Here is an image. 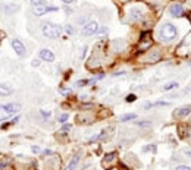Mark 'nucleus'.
<instances>
[{"label": "nucleus", "mask_w": 191, "mask_h": 170, "mask_svg": "<svg viewBox=\"0 0 191 170\" xmlns=\"http://www.w3.org/2000/svg\"><path fill=\"white\" fill-rule=\"evenodd\" d=\"M176 35H178V30H176V27L172 25V24H169V22H165V24L162 25L160 31H159V38H160L162 41H166V43L175 40Z\"/></svg>", "instance_id": "obj_1"}, {"label": "nucleus", "mask_w": 191, "mask_h": 170, "mask_svg": "<svg viewBox=\"0 0 191 170\" xmlns=\"http://www.w3.org/2000/svg\"><path fill=\"white\" fill-rule=\"evenodd\" d=\"M41 31H43L44 37L52 38V40L59 38V35H60V32H62L60 27H59V25H54V24H43Z\"/></svg>", "instance_id": "obj_2"}, {"label": "nucleus", "mask_w": 191, "mask_h": 170, "mask_svg": "<svg viewBox=\"0 0 191 170\" xmlns=\"http://www.w3.org/2000/svg\"><path fill=\"white\" fill-rule=\"evenodd\" d=\"M97 31H99V25H97V22H95V21H91V22H88L87 25L82 27V35L84 37L94 35Z\"/></svg>", "instance_id": "obj_3"}, {"label": "nucleus", "mask_w": 191, "mask_h": 170, "mask_svg": "<svg viewBox=\"0 0 191 170\" xmlns=\"http://www.w3.org/2000/svg\"><path fill=\"white\" fill-rule=\"evenodd\" d=\"M169 15L172 18H179L184 15V8L181 3H173L170 8H169Z\"/></svg>", "instance_id": "obj_4"}, {"label": "nucleus", "mask_w": 191, "mask_h": 170, "mask_svg": "<svg viewBox=\"0 0 191 170\" xmlns=\"http://www.w3.org/2000/svg\"><path fill=\"white\" fill-rule=\"evenodd\" d=\"M34 13L37 15V16H41V15H44V13H47V12H56L57 11V8H54V6H34Z\"/></svg>", "instance_id": "obj_5"}, {"label": "nucleus", "mask_w": 191, "mask_h": 170, "mask_svg": "<svg viewBox=\"0 0 191 170\" xmlns=\"http://www.w3.org/2000/svg\"><path fill=\"white\" fill-rule=\"evenodd\" d=\"M5 110H6V115L11 117V116L19 113V110H21V104H18V103H9V104L5 106Z\"/></svg>", "instance_id": "obj_6"}, {"label": "nucleus", "mask_w": 191, "mask_h": 170, "mask_svg": "<svg viewBox=\"0 0 191 170\" xmlns=\"http://www.w3.org/2000/svg\"><path fill=\"white\" fill-rule=\"evenodd\" d=\"M11 44H12V47H13V50L16 51V54H18V56H24V54H25V46H24L19 40L13 38Z\"/></svg>", "instance_id": "obj_7"}, {"label": "nucleus", "mask_w": 191, "mask_h": 170, "mask_svg": "<svg viewBox=\"0 0 191 170\" xmlns=\"http://www.w3.org/2000/svg\"><path fill=\"white\" fill-rule=\"evenodd\" d=\"M40 59H43V60H46V62H53V60H54V54H53L52 50L43 48V50H40Z\"/></svg>", "instance_id": "obj_8"}, {"label": "nucleus", "mask_w": 191, "mask_h": 170, "mask_svg": "<svg viewBox=\"0 0 191 170\" xmlns=\"http://www.w3.org/2000/svg\"><path fill=\"white\" fill-rule=\"evenodd\" d=\"M191 113V106L188 104V106H182L179 110H176L175 112V116L176 117H185V116H188Z\"/></svg>", "instance_id": "obj_9"}, {"label": "nucleus", "mask_w": 191, "mask_h": 170, "mask_svg": "<svg viewBox=\"0 0 191 170\" xmlns=\"http://www.w3.org/2000/svg\"><path fill=\"white\" fill-rule=\"evenodd\" d=\"M78 163H79V154H75V155L71 158V161L68 163V166L65 167V170H75L76 166H78Z\"/></svg>", "instance_id": "obj_10"}, {"label": "nucleus", "mask_w": 191, "mask_h": 170, "mask_svg": "<svg viewBox=\"0 0 191 170\" xmlns=\"http://www.w3.org/2000/svg\"><path fill=\"white\" fill-rule=\"evenodd\" d=\"M12 94V88L8 84H0V96H9Z\"/></svg>", "instance_id": "obj_11"}, {"label": "nucleus", "mask_w": 191, "mask_h": 170, "mask_svg": "<svg viewBox=\"0 0 191 170\" xmlns=\"http://www.w3.org/2000/svg\"><path fill=\"white\" fill-rule=\"evenodd\" d=\"M178 87H179L178 82H168V84H165L163 87H162V90H163V91H170V90H175V88H178Z\"/></svg>", "instance_id": "obj_12"}, {"label": "nucleus", "mask_w": 191, "mask_h": 170, "mask_svg": "<svg viewBox=\"0 0 191 170\" xmlns=\"http://www.w3.org/2000/svg\"><path fill=\"white\" fill-rule=\"evenodd\" d=\"M135 117H137L135 113H127V115H124V116L119 117V122H128V120H132V119H135Z\"/></svg>", "instance_id": "obj_13"}, {"label": "nucleus", "mask_w": 191, "mask_h": 170, "mask_svg": "<svg viewBox=\"0 0 191 170\" xmlns=\"http://www.w3.org/2000/svg\"><path fill=\"white\" fill-rule=\"evenodd\" d=\"M129 13H131V19H138V18H141V12H140L138 9H131Z\"/></svg>", "instance_id": "obj_14"}, {"label": "nucleus", "mask_w": 191, "mask_h": 170, "mask_svg": "<svg viewBox=\"0 0 191 170\" xmlns=\"http://www.w3.org/2000/svg\"><path fill=\"white\" fill-rule=\"evenodd\" d=\"M115 158H116V154H115V152H110V154H108V157L103 160V164H109V163H112Z\"/></svg>", "instance_id": "obj_15"}, {"label": "nucleus", "mask_w": 191, "mask_h": 170, "mask_svg": "<svg viewBox=\"0 0 191 170\" xmlns=\"http://www.w3.org/2000/svg\"><path fill=\"white\" fill-rule=\"evenodd\" d=\"M6 117H9V116L6 115V110H5V106H0V122H2V120H5Z\"/></svg>", "instance_id": "obj_16"}, {"label": "nucleus", "mask_w": 191, "mask_h": 170, "mask_svg": "<svg viewBox=\"0 0 191 170\" xmlns=\"http://www.w3.org/2000/svg\"><path fill=\"white\" fill-rule=\"evenodd\" d=\"M33 6H44L46 5V0H31Z\"/></svg>", "instance_id": "obj_17"}, {"label": "nucleus", "mask_w": 191, "mask_h": 170, "mask_svg": "<svg viewBox=\"0 0 191 170\" xmlns=\"http://www.w3.org/2000/svg\"><path fill=\"white\" fill-rule=\"evenodd\" d=\"M65 31H66L69 35H72V34L75 32V28H74L72 25H66V27H65Z\"/></svg>", "instance_id": "obj_18"}, {"label": "nucleus", "mask_w": 191, "mask_h": 170, "mask_svg": "<svg viewBox=\"0 0 191 170\" xmlns=\"http://www.w3.org/2000/svg\"><path fill=\"white\" fill-rule=\"evenodd\" d=\"M88 82H93V81H91V79H82V81H78L76 85H78V87H84V85L88 84Z\"/></svg>", "instance_id": "obj_19"}, {"label": "nucleus", "mask_w": 191, "mask_h": 170, "mask_svg": "<svg viewBox=\"0 0 191 170\" xmlns=\"http://www.w3.org/2000/svg\"><path fill=\"white\" fill-rule=\"evenodd\" d=\"M128 103H132V101H135L137 100V97L134 96V94H129V96H127V98H125Z\"/></svg>", "instance_id": "obj_20"}, {"label": "nucleus", "mask_w": 191, "mask_h": 170, "mask_svg": "<svg viewBox=\"0 0 191 170\" xmlns=\"http://www.w3.org/2000/svg\"><path fill=\"white\" fill-rule=\"evenodd\" d=\"M66 120H68V115H66V113H63V115L59 116V122H60V123H65Z\"/></svg>", "instance_id": "obj_21"}, {"label": "nucleus", "mask_w": 191, "mask_h": 170, "mask_svg": "<svg viewBox=\"0 0 191 170\" xmlns=\"http://www.w3.org/2000/svg\"><path fill=\"white\" fill-rule=\"evenodd\" d=\"M151 107H153V103H150V101H146V103H144V109H146V110H149V109H151Z\"/></svg>", "instance_id": "obj_22"}, {"label": "nucleus", "mask_w": 191, "mask_h": 170, "mask_svg": "<svg viewBox=\"0 0 191 170\" xmlns=\"http://www.w3.org/2000/svg\"><path fill=\"white\" fill-rule=\"evenodd\" d=\"M176 170H191V167H188V166H178Z\"/></svg>", "instance_id": "obj_23"}, {"label": "nucleus", "mask_w": 191, "mask_h": 170, "mask_svg": "<svg viewBox=\"0 0 191 170\" xmlns=\"http://www.w3.org/2000/svg\"><path fill=\"white\" fill-rule=\"evenodd\" d=\"M137 125H140V126H150L151 123L150 122H137Z\"/></svg>", "instance_id": "obj_24"}, {"label": "nucleus", "mask_w": 191, "mask_h": 170, "mask_svg": "<svg viewBox=\"0 0 191 170\" xmlns=\"http://www.w3.org/2000/svg\"><path fill=\"white\" fill-rule=\"evenodd\" d=\"M41 115H43L44 117H50V112H41Z\"/></svg>", "instance_id": "obj_25"}, {"label": "nucleus", "mask_w": 191, "mask_h": 170, "mask_svg": "<svg viewBox=\"0 0 191 170\" xmlns=\"http://www.w3.org/2000/svg\"><path fill=\"white\" fill-rule=\"evenodd\" d=\"M5 166H6V163H5L3 160H0V169H3Z\"/></svg>", "instance_id": "obj_26"}, {"label": "nucleus", "mask_w": 191, "mask_h": 170, "mask_svg": "<svg viewBox=\"0 0 191 170\" xmlns=\"http://www.w3.org/2000/svg\"><path fill=\"white\" fill-rule=\"evenodd\" d=\"M68 129H71V125H65V126H63V129H62V131H68Z\"/></svg>", "instance_id": "obj_27"}, {"label": "nucleus", "mask_w": 191, "mask_h": 170, "mask_svg": "<svg viewBox=\"0 0 191 170\" xmlns=\"http://www.w3.org/2000/svg\"><path fill=\"white\" fill-rule=\"evenodd\" d=\"M33 151H34V152H40V148H38V147H33Z\"/></svg>", "instance_id": "obj_28"}, {"label": "nucleus", "mask_w": 191, "mask_h": 170, "mask_svg": "<svg viewBox=\"0 0 191 170\" xmlns=\"http://www.w3.org/2000/svg\"><path fill=\"white\" fill-rule=\"evenodd\" d=\"M38 65H40L38 60H34V62H33V66H38Z\"/></svg>", "instance_id": "obj_29"}, {"label": "nucleus", "mask_w": 191, "mask_h": 170, "mask_svg": "<svg viewBox=\"0 0 191 170\" xmlns=\"http://www.w3.org/2000/svg\"><path fill=\"white\" fill-rule=\"evenodd\" d=\"M62 2H65V3H74L75 0H62Z\"/></svg>", "instance_id": "obj_30"}, {"label": "nucleus", "mask_w": 191, "mask_h": 170, "mask_svg": "<svg viewBox=\"0 0 191 170\" xmlns=\"http://www.w3.org/2000/svg\"><path fill=\"white\" fill-rule=\"evenodd\" d=\"M44 154H46V155H49V154H52V151H50V150H46V151H44Z\"/></svg>", "instance_id": "obj_31"}, {"label": "nucleus", "mask_w": 191, "mask_h": 170, "mask_svg": "<svg viewBox=\"0 0 191 170\" xmlns=\"http://www.w3.org/2000/svg\"><path fill=\"white\" fill-rule=\"evenodd\" d=\"M185 154H187V155H190V157H191V150H187V151H185Z\"/></svg>", "instance_id": "obj_32"}]
</instances>
